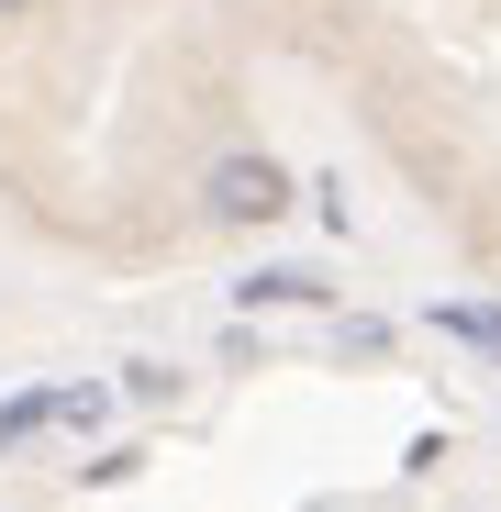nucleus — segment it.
<instances>
[{"label":"nucleus","mask_w":501,"mask_h":512,"mask_svg":"<svg viewBox=\"0 0 501 512\" xmlns=\"http://www.w3.org/2000/svg\"><path fill=\"white\" fill-rule=\"evenodd\" d=\"M0 12H34V0H0Z\"/></svg>","instance_id":"obj_4"},{"label":"nucleus","mask_w":501,"mask_h":512,"mask_svg":"<svg viewBox=\"0 0 501 512\" xmlns=\"http://www.w3.org/2000/svg\"><path fill=\"white\" fill-rule=\"evenodd\" d=\"M435 323L457 334V346H490V357H501V301H446Z\"/></svg>","instance_id":"obj_3"},{"label":"nucleus","mask_w":501,"mask_h":512,"mask_svg":"<svg viewBox=\"0 0 501 512\" xmlns=\"http://www.w3.org/2000/svg\"><path fill=\"white\" fill-rule=\"evenodd\" d=\"M245 301H268V312H312V301H323V268H257V279H245Z\"/></svg>","instance_id":"obj_2"},{"label":"nucleus","mask_w":501,"mask_h":512,"mask_svg":"<svg viewBox=\"0 0 501 512\" xmlns=\"http://www.w3.org/2000/svg\"><path fill=\"white\" fill-rule=\"evenodd\" d=\"M201 212H212V223H245V234L290 223V167H279V156H257V145L212 156V179H201Z\"/></svg>","instance_id":"obj_1"}]
</instances>
